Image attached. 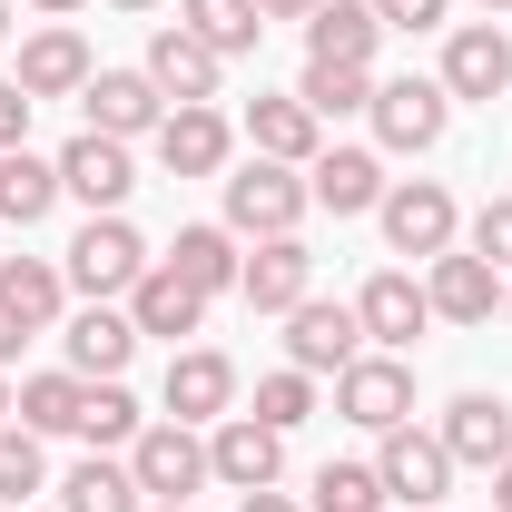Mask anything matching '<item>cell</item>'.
I'll use <instances>...</instances> for the list:
<instances>
[{"mask_svg": "<svg viewBox=\"0 0 512 512\" xmlns=\"http://www.w3.org/2000/svg\"><path fill=\"white\" fill-rule=\"evenodd\" d=\"M138 424H148V414H138V394H128L119 375L79 394V434H89V453H109V444H138Z\"/></svg>", "mask_w": 512, "mask_h": 512, "instance_id": "1f68e13d", "label": "cell"}, {"mask_svg": "<svg viewBox=\"0 0 512 512\" xmlns=\"http://www.w3.org/2000/svg\"><path fill=\"white\" fill-rule=\"evenodd\" d=\"M306 178L296 168H276V158H247L237 178H227V237H296L306 227Z\"/></svg>", "mask_w": 512, "mask_h": 512, "instance_id": "7a4b0ae2", "label": "cell"}, {"mask_svg": "<svg viewBox=\"0 0 512 512\" xmlns=\"http://www.w3.org/2000/svg\"><path fill=\"white\" fill-rule=\"evenodd\" d=\"M128 188H138V168H128V138H99V128H79L60 148V197H79L89 217H119Z\"/></svg>", "mask_w": 512, "mask_h": 512, "instance_id": "8992f818", "label": "cell"}, {"mask_svg": "<svg viewBox=\"0 0 512 512\" xmlns=\"http://www.w3.org/2000/svg\"><path fill=\"white\" fill-rule=\"evenodd\" d=\"M128 473H138V493H158V503H188L197 483H217V473H207V434H197V424H178V414L138 424Z\"/></svg>", "mask_w": 512, "mask_h": 512, "instance_id": "3957f363", "label": "cell"}, {"mask_svg": "<svg viewBox=\"0 0 512 512\" xmlns=\"http://www.w3.org/2000/svg\"><path fill=\"white\" fill-rule=\"evenodd\" d=\"M217 69L227 60H217L197 30H178V20L148 40V79H158V99H178V109H188V99H217Z\"/></svg>", "mask_w": 512, "mask_h": 512, "instance_id": "603a6c76", "label": "cell"}, {"mask_svg": "<svg viewBox=\"0 0 512 512\" xmlns=\"http://www.w3.org/2000/svg\"><path fill=\"white\" fill-rule=\"evenodd\" d=\"M50 207H60V158L0 148V227H40Z\"/></svg>", "mask_w": 512, "mask_h": 512, "instance_id": "484cf974", "label": "cell"}, {"mask_svg": "<svg viewBox=\"0 0 512 512\" xmlns=\"http://www.w3.org/2000/svg\"><path fill=\"white\" fill-rule=\"evenodd\" d=\"M424 296H434V316L444 325H493L503 316V266H483V256H434V276H424Z\"/></svg>", "mask_w": 512, "mask_h": 512, "instance_id": "ac0fdd59", "label": "cell"}, {"mask_svg": "<svg viewBox=\"0 0 512 512\" xmlns=\"http://www.w3.org/2000/svg\"><path fill=\"white\" fill-rule=\"evenodd\" d=\"M60 512H138V473L109 463V453H89V463L60 483Z\"/></svg>", "mask_w": 512, "mask_h": 512, "instance_id": "4dcf8cb0", "label": "cell"}, {"mask_svg": "<svg viewBox=\"0 0 512 512\" xmlns=\"http://www.w3.org/2000/svg\"><path fill=\"white\" fill-rule=\"evenodd\" d=\"M0 40H10V0H0Z\"/></svg>", "mask_w": 512, "mask_h": 512, "instance_id": "f6af8a7d", "label": "cell"}, {"mask_svg": "<svg viewBox=\"0 0 512 512\" xmlns=\"http://www.w3.org/2000/svg\"><path fill=\"white\" fill-rule=\"evenodd\" d=\"M128 325H138V335H168V345H178V335H197V325H207V296H197L188 276H178V266L158 256V266H148V276L128 286Z\"/></svg>", "mask_w": 512, "mask_h": 512, "instance_id": "7402d4cb", "label": "cell"}, {"mask_svg": "<svg viewBox=\"0 0 512 512\" xmlns=\"http://www.w3.org/2000/svg\"><path fill=\"white\" fill-rule=\"evenodd\" d=\"M30 109H40V99H30L20 79H0V148H20V138H30Z\"/></svg>", "mask_w": 512, "mask_h": 512, "instance_id": "f35d334b", "label": "cell"}, {"mask_svg": "<svg viewBox=\"0 0 512 512\" xmlns=\"http://www.w3.org/2000/svg\"><path fill=\"white\" fill-rule=\"evenodd\" d=\"M483 10H512V0H483Z\"/></svg>", "mask_w": 512, "mask_h": 512, "instance_id": "681fc988", "label": "cell"}, {"mask_svg": "<svg viewBox=\"0 0 512 512\" xmlns=\"http://www.w3.org/2000/svg\"><path fill=\"white\" fill-rule=\"evenodd\" d=\"M444 119H453V89L444 79H375V138L384 148H434L444 138Z\"/></svg>", "mask_w": 512, "mask_h": 512, "instance_id": "ba28073f", "label": "cell"}, {"mask_svg": "<svg viewBox=\"0 0 512 512\" xmlns=\"http://www.w3.org/2000/svg\"><path fill=\"white\" fill-rule=\"evenodd\" d=\"M247 138H256V158H276V168H306V158L325 148V119L296 99V89H286V99H256V109H247Z\"/></svg>", "mask_w": 512, "mask_h": 512, "instance_id": "cb8c5ba5", "label": "cell"}, {"mask_svg": "<svg viewBox=\"0 0 512 512\" xmlns=\"http://www.w3.org/2000/svg\"><path fill=\"white\" fill-rule=\"evenodd\" d=\"M119 10H158V0H119Z\"/></svg>", "mask_w": 512, "mask_h": 512, "instance_id": "7dc6e473", "label": "cell"}, {"mask_svg": "<svg viewBox=\"0 0 512 512\" xmlns=\"http://www.w3.org/2000/svg\"><path fill=\"white\" fill-rule=\"evenodd\" d=\"M463 237H473V256H483V266H503V276H512V197H483Z\"/></svg>", "mask_w": 512, "mask_h": 512, "instance_id": "8d00e7d4", "label": "cell"}, {"mask_svg": "<svg viewBox=\"0 0 512 512\" xmlns=\"http://www.w3.org/2000/svg\"><path fill=\"white\" fill-rule=\"evenodd\" d=\"M306 414H316V375H296V365H286V375H266V384H256V424L296 434Z\"/></svg>", "mask_w": 512, "mask_h": 512, "instance_id": "d590c367", "label": "cell"}, {"mask_svg": "<svg viewBox=\"0 0 512 512\" xmlns=\"http://www.w3.org/2000/svg\"><path fill=\"white\" fill-rule=\"evenodd\" d=\"M207 473H217L227 493H266V483L286 473V434L256 424V414H227V424L207 434Z\"/></svg>", "mask_w": 512, "mask_h": 512, "instance_id": "30bf717a", "label": "cell"}, {"mask_svg": "<svg viewBox=\"0 0 512 512\" xmlns=\"http://www.w3.org/2000/svg\"><path fill=\"white\" fill-rule=\"evenodd\" d=\"M444 453L473 473H503L512 463V404L503 394H453L444 404Z\"/></svg>", "mask_w": 512, "mask_h": 512, "instance_id": "e0dca14e", "label": "cell"}, {"mask_svg": "<svg viewBox=\"0 0 512 512\" xmlns=\"http://www.w3.org/2000/svg\"><path fill=\"white\" fill-rule=\"evenodd\" d=\"M355 325H365L375 355H404V345L434 325V296H424L404 266H384V276H365V296H355Z\"/></svg>", "mask_w": 512, "mask_h": 512, "instance_id": "9c48e42d", "label": "cell"}, {"mask_svg": "<svg viewBox=\"0 0 512 512\" xmlns=\"http://www.w3.org/2000/svg\"><path fill=\"white\" fill-rule=\"evenodd\" d=\"M237 296H247L256 316H296V306L316 296V256H306V237H256Z\"/></svg>", "mask_w": 512, "mask_h": 512, "instance_id": "8fae6325", "label": "cell"}, {"mask_svg": "<svg viewBox=\"0 0 512 512\" xmlns=\"http://www.w3.org/2000/svg\"><path fill=\"white\" fill-rule=\"evenodd\" d=\"M168 266L188 276L197 296H227V286L247 276V256H237V237H227V227H178V247H168Z\"/></svg>", "mask_w": 512, "mask_h": 512, "instance_id": "83f0119b", "label": "cell"}, {"mask_svg": "<svg viewBox=\"0 0 512 512\" xmlns=\"http://www.w3.org/2000/svg\"><path fill=\"white\" fill-rule=\"evenodd\" d=\"M335 414L365 424V434L414 424V365H404V355H355V365L335 375Z\"/></svg>", "mask_w": 512, "mask_h": 512, "instance_id": "277c9868", "label": "cell"}, {"mask_svg": "<svg viewBox=\"0 0 512 512\" xmlns=\"http://www.w3.org/2000/svg\"><path fill=\"white\" fill-rule=\"evenodd\" d=\"M158 512H188V503H158Z\"/></svg>", "mask_w": 512, "mask_h": 512, "instance_id": "f907efd6", "label": "cell"}, {"mask_svg": "<svg viewBox=\"0 0 512 512\" xmlns=\"http://www.w3.org/2000/svg\"><path fill=\"white\" fill-rule=\"evenodd\" d=\"M325 0H256V20H316Z\"/></svg>", "mask_w": 512, "mask_h": 512, "instance_id": "ab89813d", "label": "cell"}, {"mask_svg": "<svg viewBox=\"0 0 512 512\" xmlns=\"http://www.w3.org/2000/svg\"><path fill=\"white\" fill-rule=\"evenodd\" d=\"M375 483H384V503L434 512V503H444V483H453L444 434H414V424H394V434H384V453H375Z\"/></svg>", "mask_w": 512, "mask_h": 512, "instance_id": "5b68a950", "label": "cell"}, {"mask_svg": "<svg viewBox=\"0 0 512 512\" xmlns=\"http://www.w3.org/2000/svg\"><path fill=\"white\" fill-rule=\"evenodd\" d=\"M384 247L394 256H444L453 237H463V217H453V197L434 188V178H404V188H384Z\"/></svg>", "mask_w": 512, "mask_h": 512, "instance_id": "52a82bcc", "label": "cell"}, {"mask_svg": "<svg viewBox=\"0 0 512 512\" xmlns=\"http://www.w3.org/2000/svg\"><path fill=\"white\" fill-rule=\"evenodd\" d=\"M0 306H10V316L40 335V325H60V306H69V276L50 266V256H0Z\"/></svg>", "mask_w": 512, "mask_h": 512, "instance_id": "4316f807", "label": "cell"}, {"mask_svg": "<svg viewBox=\"0 0 512 512\" xmlns=\"http://www.w3.org/2000/svg\"><path fill=\"white\" fill-rule=\"evenodd\" d=\"M503 316H512V276H503Z\"/></svg>", "mask_w": 512, "mask_h": 512, "instance_id": "c3c4849f", "label": "cell"}, {"mask_svg": "<svg viewBox=\"0 0 512 512\" xmlns=\"http://www.w3.org/2000/svg\"><path fill=\"white\" fill-rule=\"evenodd\" d=\"M89 79H99V60H89V40H79L69 20H50V30L20 40V89H30V99H79Z\"/></svg>", "mask_w": 512, "mask_h": 512, "instance_id": "2e32d148", "label": "cell"}, {"mask_svg": "<svg viewBox=\"0 0 512 512\" xmlns=\"http://www.w3.org/2000/svg\"><path fill=\"white\" fill-rule=\"evenodd\" d=\"M0 424H10V384H0Z\"/></svg>", "mask_w": 512, "mask_h": 512, "instance_id": "bcb514c9", "label": "cell"}, {"mask_svg": "<svg viewBox=\"0 0 512 512\" xmlns=\"http://www.w3.org/2000/svg\"><path fill=\"white\" fill-rule=\"evenodd\" d=\"M237 512H296V503H286V493L266 483V493H237Z\"/></svg>", "mask_w": 512, "mask_h": 512, "instance_id": "b9f144b4", "label": "cell"}, {"mask_svg": "<svg viewBox=\"0 0 512 512\" xmlns=\"http://www.w3.org/2000/svg\"><path fill=\"white\" fill-rule=\"evenodd\" d=\"M306 197L335 207V217H365V207H384V158L375 148H316L306 158Z\"/></svg>", "mask_w": 512, "mask_h": 512, "instance_id": "44dd1931", "label": "cell"}, {"mask_svg": "<svg viewBox=\"0 0 512 512\" xmlns=\"http://www.w3.org/2000/svg\"><path fill=\"white\" fill-rule=\"evenodd\" d=\"M444 89L453 99H503L512 89V40L493 30V20H463L444 40Z\"/></svg>", "mask_w": 512, "mask_h": 512, "instance_id": "d6986e66", "label": "cell"}, {"mask_svg": "<svg viewBox=\"0 0 512 512\" xmlns=\"http://www.w3.org/2000/svg\"><path fill=\"white\" fill-rule=\"evenodd\" d=\"M158 404H168L178 424H227V404H237V365H227L217 345H188V355H168Z\"/></svg>", "mask_w": 512, "mask_h": 512, "instance_id": "5bb4252c", "label": "cell"}, {"mask_svg": "<svg viewBox=\"0 0 512 512\" xmlns=\"http://www.w3.org/2000/svg\"><path fill=\"white\" fill-rule=\"evenodd\" d=\"M493 512H512V463H503V473H493Z\"/></svg>", "mask_w": 512, "mask_h": 512, "instance_id": "7bdbcfd3", "label": "cell"}, {"mask_svg": "<svg viewBox=\"0 0 512 512\" xmlns=\"http://www.w3.org/2000/svg\"><path fill=\"white\" fill-rule=\"evenodd\" d=\"M227 148H237V128L217 119L207 99H188V109H168V119H158V168H168V178H217V168H227Z\"/></svg>", "mask_w": 512, "mask_h": 512, "instance_id": "9a60e30c", "label": "cell"}, {"mask_svg": "<svg viewBox=\"0 0 512 512\" xmlns=\"http://www.w3.org/2000/svg\"><path fill=\"white\" fill-rule=\"evenodd\" d=\"M60 345H69V375L79 384H109V375H128V355H138V325H128V306H79Z\"/></svg>", "mask_w": 512, "mask_h": 512, "instance_id": "ffe728a7", "label": "cell"}, {"mask_svg": "<svg viewBox=\"0 0 512 512\" xmlns=\"http://www.w3.org/2000/svg\"><path fill=\"white\" fill-rule=\"evenodd\" d=\"M20 345H30V325H20V316H10V306H0V365H10Z\"/></svg>", "mask_w": 512, "mask_h": 512, "instance_id": "60d3db41", "label": "cell"}, {"mask_svg": "<svg viewBox=\"0 0 512 512\" xmlns=\"http://www.w3.org/2000/svg\"><path fill=\"white\" fill-rule=\"evenodd\" d=\"M30 10H50V20H69V10H79V0H30Z\"/></svg>", "mask_w": 512, "mask_h": 512, "instance_id": "ee69618b", "label": "cell"}, {"mask_svg": "<svg viewBox=\"0 0 512 512\" xmlns=\"http://www.w3.org/2000/svg\"><path fill=\"white\" fill-rule=\"evenodd\" d=\"M296 99H306L316 119H355V109H375V69H345V60H306Z\"/></svg>", "mask_w": 512, "mask_h": 512, "instance_id": "f546056e", "label": "cell"}, {"mask_svg": "<svg viewBox=\"0 0 512 512\" xmlns=\"http://www.w3.org/2000/svg\"><path fill=\"white\" fill-rule=\"evenodd\" d=\"M79 394H89L79 375H30L10 394V414H20L30 434H79Z\"/></svg>", "mask_w": 512, "mask_h": 512, "instance_id": "d6a6232c", "label": "cell"}, {"mask_svg": "<svg viewBox=\"0 0 512 512\" xmlns=\"http://www.w3.org/2000/svg\"><path fill=\"white\" fill-rule=\"evenodd\" d=\"M148 266H158V256L138 247V227H128V217H89V227L69 237V256H60V276L79 286V296H89V306L128 296V286H138Z\"/></svg>", "mask_w": 512, "mask_h": 512, "instance_id": "6da1fadb", "label": "cell"}, {"mask_svg": "<svg viewBox=\"0 0 512 512\" xmlns=\"http://www.w3.org/2000/svg\"><path fill=\"white\" fill-rule=\"evenodd\" d=\"M316 512H384L375 463H325V473H316Z\"/></svg>", "mask_w": 512, "mask_h": 512, "instance_id": "e575fe53", "label": "cell"}, {"mask_svg": "<svg viewBox=\"0 0 512 512\" xmlns=\"http://www.w3.org/2000/svg\"><path fill=\"white\" fill-rule=\"evenodd\" d=\"M40 483H50V463H40V434L10 414V424H0V503H30Z\"/></svg>", "mask_w": 512, "mask_h": 512, "instance_id": "836d02e7", "label": "cell"}, {"mask_svg": "<svg viewBox=\"0 0 512 512\" xmlns=\"http://www.w3.org/2000/svg\"><path fill=\"white\" fill-rule=\"evenodd\" d=\"M286 355H296V375H345V365L365 355V325H355V306H325V296H306V306L286 316Z\"/></svg>", "mask_w": 512, "mask_h": 512, "instance_id": "4fadbf2b", "label": "cell"}, {"mask_svg": "<svg viewBox=\"0 0 512 512\" xmlns=\"http://www.w3.org/2000/svg\"><path fill=\"white\" fill-rule=\"evenodd\" d=\"M178 30H197L217 60H247L256 40H266V20H256V0H178Z\"/></svg>", "mask_w": 512, "mask_h": 512, "instance_id": "f1b7e54d", "label": "cell"}, {"mask_svg": "<svg viewBox=\"0 0 512 512\" xmlns=\"http://www.w3.org/2000/svg\"><path fill=\"white\" fill-rule=\"evenodd\" d=\"M444 10H453V0H375V20H384V30H404V40L444 30Z\"/></svg>", "mask_w": 512, "mask_h": 512, "instance_id": "74e56055", "label": "cell"}, {"mask_svg": "<svg viewBox=\"0 0 512 512\" xmlns=\"http://www.w3.org/2000/svg\"><path fill=\"white\" fill-rule=\"evenodd\" d=\"M79 109H89L99 138H158V119H168V99H158L148 69H99V79L79 89Z\"/></svg>", "mask_w": 512, "mask_h": 512, "instance_id": "7c38bea8", "label": "cell"}, {"mask_svg": "<svg viewBox=\"0 0 512 512\" xmlns=\"http://www.w3.org/2000/svg\"><path fill=\"white\" fill-rule=\"evenodd\" d=\"M375 40H384L375 0H325L316 20H306V60H345V69H375Z\"/></svg>", "mask_w": 512, "mask_h": 512, "instance_id": "d4e9b609", "label": "cell"}]
</instances>
